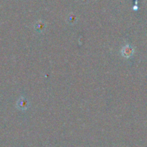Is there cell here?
<instances>
[{
    "label": "cell",
    "mask_w": 147,
    "mask_h": 147,
    "mask_svg": "<svg viewBox=\"0 0 147 147\" xmlns=\"http://www.w3.org/2000/svg\"><path fill=\"white\" fill-rule=\"evenodd\" d=\"M121 53V55L123 57H126V58H129L131 56H133L134 53V49L130 45H126L122 47Z\"/></svg>",
    "instance_id": "1"
},
{
    "label": "cell",
    "mask_w": 147,
    "mask_h": 147,
    "mask_svg": "<svg viewBox=\"0 0 147 147\" xmlns=\"http://www.w3.org/2000/svg\"><path fill=\"white\" fill-rule=\"evenodd\" d=\"M17 106L19 109L22 111H24L27 110V108L29 106V102L24 97H21L20 99L18 100L17 103Z\"/></svg>",
    "instance_id": "2"
},
{
    "label": "cell",
    "mask_w": 147,
    "mask_h": 147,
    "mask_svg": "<svg viewBox=\"0 0 147 147\" xmlns=\"http://www.w3.org/2000/svg\"><path fill=\"white\" fill-rule=\"evenodd\" d=\"M46 28V24L42 21H38L34 24V29L37 32H42Z\"/></svg>",
    "instance_id": "3"
},
{
    "label": "cell",
    "mask_w": 147,
    "mask_h": 147,
    "mask_svg": "<svg viewBox=\"0 0 147 147\" xmlns=\"http://www.w3.org/2000/svg\"><path fill=\"white\" fill-rule=\"evenodd\" d=\"M77 20H78L77 17H76L74 14H73V13H71V14H70L68 16H67V23H69L70 24H76V23L77 22Z\"/></svg>",
    "instance_id": "4"
}]
</instances>
